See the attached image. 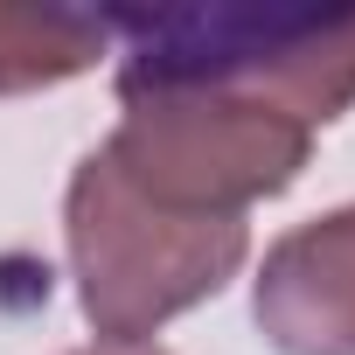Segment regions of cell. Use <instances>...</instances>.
<instances>
[{
	"label": "cell",
	"instance_id": "obj_2",
	"mask_svg": "<svg viewBox=\"0 0 355 355\" xmlns=\"http://www.w3.org/2000/svg\"><path fill=\"white\" fill-rule=\"evenodd\" d=\"M63 244H70L84 320L105 341H146L153 327L216 300L244 272L251 223L160 209L119 174L105 146H91L63 196Z\"/></svg>",
	"mask_w": 355,
	"mask_h": 355
},
{
	"label": "cell",
	"instance_id": "obj_3",
	"mask_svg": "<svg viewBox=\"0 0 355 355\" xmlns=\"http://www.w3.org/2000/svg\"><path fill=\"white\" fill-rule=\"evenodd\" d=\"M119 105L125 119L105 153L146 202L182 216H244L251 202L293 189L313 153L300 119L209 91H139Z\"/></svg>",
	"mask_w": 355,
	"mask_h": 355
},
{
	"label": "cell",
	"instance_id": "obj_1",
	"mask_svg": "<svg viewBox=\"0 0 355 355\" xmlns=\"http://www.w3.org/2000/svg\"><path fill=\"white\" fill-rule=\"evenodd\" d=\"M119 49V98L139 91H209L300 119L306 132L334 125L355 105V15H293V8H119L105 15Z\"/></svg>",
	"mask_w": 355,
	"mask_h": 355
},
{
	"label": "cell",
	"instance_id": "obj_5",
	"mask_svg": "<svg viewBox=\"0 0 355 355\" xmlns=\"http://www.w3.org/2000/svg\"><path fill=\"white\" fill-rule=\"evenodd\" d=\"M105 49H112V21H105V15H70V8H0V98L70 84V77L98 70Z\"/></svg>",
	"mask_w": 355,
	"mask_h": 355
},
{
	"label": "cell",
	"instance_id": "obj_4",
	"mask_svg": "<svg viewBox=\"0 0 355 355\" xmlns=\"http://www.w3.org/2000/svg\"><path fill=\"white\" fill-rule=\"evenodd\" d=\"M251 313L279 355H355V202L293 223L265 251Z\"/></svg>",
	"mask_w": 355,
	"mask_h": 355
},
{
	"label": "cell",
	"instance_id": "obj_6",
	"mask_svg": "<svg viewBox=\"0 0 355 355\" xmlns=\"http://www.w3.org/2000/svg\"><path fill=\"white\" fill-rule=\"evenodd\" d=\"M70 355H167V348H146V341H91V348H70Z\"/></svg>",
	"mask_w": 355,
	"mask_h": 355
}]
</instances>
